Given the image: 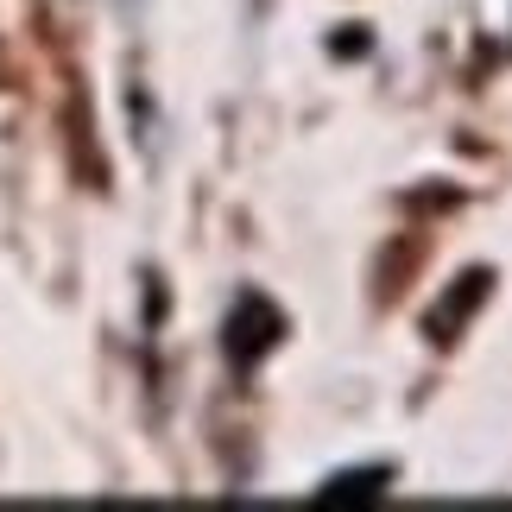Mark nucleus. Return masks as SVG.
<instances>
[{"label":"nucleus","mask_w":512,"mask_h":512,"mask_svg":"<svg viewBox=\"0 0 512 512\" xmlns=\"http://www.w3.org/2000/svg\"><path fill=\"white\" fill-rule=\"evenodd\" d=\"M279 336H285V317L260 298V291H247V298L234 304V317H228V354H234V367H253L266 348H279Z\"/></svg>","instance_id":"nucleus-1"},{"label":"nucleus","mask_w":512,"mask_h":512,"mask_svg":"<svg viewBox=\"0 0 512 512\" xmlns=\"http://www.w3.org/2000/svg\"><path fill=\"white\" fill-rule=\"evenodd\" d=\"M386 481H392V468H354V475H336L323 487V500L329 506H373L386 494Z\"/></svg>","instance_id":"nucleus-2"},{"label":"nucleus","mask_w":512,"mask_h":512,"mask_svg":"<svg viewBox=\"0 0 512 512\" xmlns=\"http://www.w3.org/2000/svg\"><path fill=\"white\" fill-rule=\"evenodd\" d=\"M487 285H494V279H487V272H468L456 298H449L443 310H430V336H437V342H456V323H462L468 310H475V304L487 298Z\"/></svg>","instance_id":"nucleus-3"}]
</instances>
